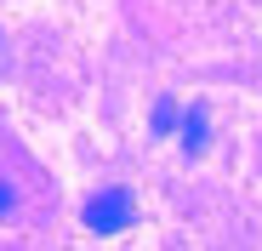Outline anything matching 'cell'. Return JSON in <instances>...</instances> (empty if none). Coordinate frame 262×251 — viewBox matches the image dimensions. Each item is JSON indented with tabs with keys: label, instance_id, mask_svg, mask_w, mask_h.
Segmentation results:
<instances>
[{
	"label": "cell",
	"instance_id": "obj_1",
	"mask_svg": "<svg viewBox=\"0 0 262 251\" xmlns=\"http://www.w3.org/2000/svg\"><path fill=\"white\" fill-rule=\"evenodd\" d=\"M131 217H137L131 189H97L92 200H85V212H80V223L92 234H120V228H131Z\"/></svg>",
	"mask_w": 262,
	"mask_h": 251
},
{
	"label": "cell",
	"instance_id": "obj_4",
	"mask_svg": "<svg viewBox=\"0 0 262 251\" xmlns=\"http://www.w3.org/2000/svg\"><path fill=\"white\" fill-rule=\"evenodd\" d=\"M12 205H17V194H12V183H0V217H6Z\"/></svg>",
	"mask_w": 262,
	"mask_h": 251
},
{
	"label": "cell",
	"instance_id": "obj_3",
	"mask_svg": "<svg viewBox=\"0 0 262 251\" xmlns=\"http://www.w3.org/2000/svg\"><path fill=\"white\" fill-rule=\"evenodd\" d=\"M171 126H177V103L160 97V103H154V132H171Z\"/></svg>",
	"mask_w": 262,
	"mask_h": 251
},
{
	"label": "cell",
	"instance_id": "obj_2",
	"mask_svg": "<svg viewBox=\"0 0 262 251\" xmlns=\"http://www.w3.org/2000/svg\"><path fill=\"white\" fill-rule=\"evenodd\" d=\"M177 137H183V154H205V143H211L205 103H188V114H177Z\"/></svg>",
	"mask_w": 262,
	"mask_h": 251
}]
</instances>
